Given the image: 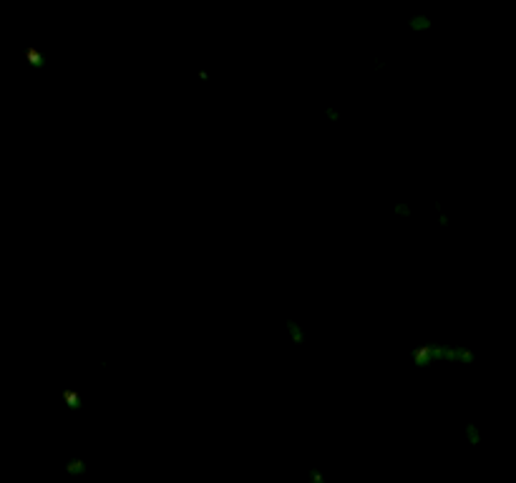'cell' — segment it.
Returning a JSON list of instances; mask_svg holds the SVG:
<instances>
[{"instance_id":"277c9868","label":"cell","mask_w":516,"mask_h":483,"mask_svg":"<svg viewBox=\"0 0 516 483\" xmlns=\"http://www.w3.org/2000/svg\"><path fill=\"white\" fill-rule=\"evenodd\" d=\"M464 438L468 440V446H478L481 443V431L476 423H466L464 426Z\"/></svg>"},{"instance_id":"5b68a950","label":"cell","mask_w":516,"mask_h":483,"mask_svg":"<svg viewBox=\"0 0 516 483\" xmlns=\"http://www.w3.org/2000/svg\"><path fill=\"white\" fill-rule=\"evenodd\" d=\"M431 18H428V15H421V13H418V15H413V18L408 20V28L410 31H428V28H431Z\"/></svg>"},{"instance_id":"8992f818","label":"cell","mask_w":516,"mask_h":483,"mask_svg":"<svg viewBox=\"0 0 516 483\" xmlns=\"http://www.w3.org/2000/svg\"><path fill=\"white\" fill-rule=\"evenodd\" d=\"M63 405H66V408H71V410L81 408V396H78V393H73V390H66V393H63Z\"/></svg>"},{"instance_id":"7a4b0ae2","label":"cell","mask_w":516,"mask_h":483,"mask_svg":"<svg viewBox=\"0 0 516 483\" xmlns=\"http://www.w3.org/2000/svg\"><path fill=\"white\" fill-rule=\"evenodd\" d=\"M63 473H66V476L69 478H81V476H86L88 473V463H86V459H83V456H69V459L63 461Z\"/></svg>"},{"instance_id":"52a82bcc","label":"cell","mask_w":516,"mask_h":483,"mask_svg":"<svg viewBox=\"0 0 516 483\" xmlns=\"http://www.w3.org/2000/svg\"><path fill=\"white\" fill-rule=\"evenodd\" d=\"M305 483H327V478L322 473V468H310L308 476H305Z\"/></svg>"},{"instance_id":"3957f363","label":"cell","mask_w":516,"mask_h":483,"mask_svg":"<svg viewBox=\"0 0 516 483\" xmlns=\"http://www.w3.org/2000/svg\"><path fill=\"white\" fill-rule=\"evenodd\" d=\"M285 330H287V335H289V343H295V345H302V343H305V330H302L295 320L285 322Z\"/></svg>"},{"instance_id":"6da1fadb","label":"cell","mask_w":516,"mask_h":483,"mask_svg":"<svg viewBox=\"0 0 516 483\" xmlns=\"http://www.w3.org/2000/svg\"><path fill=\"white\" fill-rule=\"evenodd\" d=\"M476 352L468 345H451V343H421L410 350V363L418 370H428L436 365H473Z\"/></svg>"}]
</instances>
